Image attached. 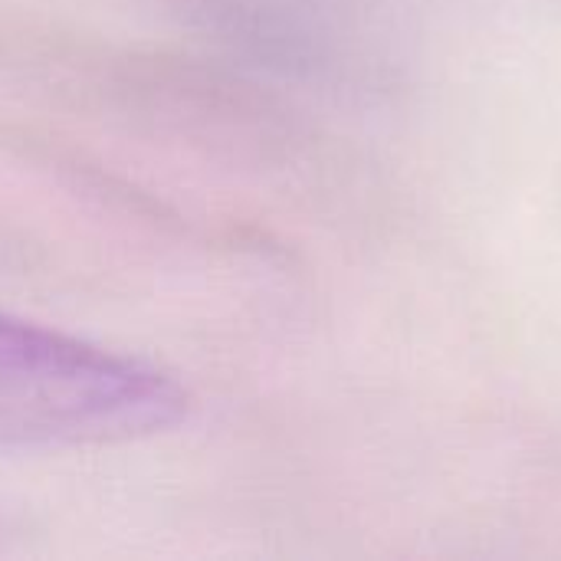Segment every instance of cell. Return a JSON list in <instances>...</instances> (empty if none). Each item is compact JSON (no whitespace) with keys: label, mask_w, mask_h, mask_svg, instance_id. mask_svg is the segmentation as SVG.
<instances>
[{"label":"cell","mask_w":561,"mask_h":561,"mask_svg":"<svg viewBox=\"0 0 561 561\" xmlns=\"http://www.w3.org/2000/svg\"><path fill=\"white\" fill-rule=\"evenodd\" d=\"M187 394L161 371L0 316V444H112L174 427Z\"/></svg>","instance_id":"1"}]
</instances>
